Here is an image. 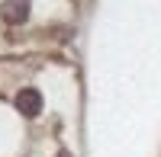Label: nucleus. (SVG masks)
Masks as SVG:
<instances>
[{"instance_id":"obj_1","label":"nucleus","mask_w":161,"mask_h":157,"mask_svg":"<svg viewBox=\"0 0 161 157\" xmlns=\"http://www.w3.org/2000/svg\"><path fill=\"white\" fill-rule=\"evenodd\" d=\"M16 109L23 112V115H39L42 112V93L39 90H32V87H26V90H19V96H16Z\"/></svg>"},{"instance_id":"obj_3","label":"nucleus","mask_w":161,"mask_h":157,"mask_svg":"<svg viewBox=\"0 0 161 157\" xmlns=\"http://www.w3.org/2000/svg\"><path fill=\"white\" fill-rule=\"evenodd\" d=\"M58 157H71V154H68V151H58Z\"/></svg>"},{"instance_id":"obj_2","label":"nucleus","mask_w":161,"mask_h":157,"mask_svg":"<svg viewBox=\"0 0 161 157\" xmlns=\"http://www.w3.org/2000/svg\"><path fill=\"white\" fill-rule=\"evenodd\" d=\"M29 16V0H7L3 3V19L7 23H23Z\"/></svg>"}]
</instances>
